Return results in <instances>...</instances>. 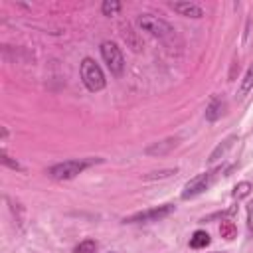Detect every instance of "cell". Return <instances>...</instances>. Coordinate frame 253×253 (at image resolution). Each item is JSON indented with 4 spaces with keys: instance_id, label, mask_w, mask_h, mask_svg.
I'll return each instance as SVG.
<instances>
[{
    "instance_id": "1",
    "label": "cell",
    "mask_w": 253,
    "mask_h": 253,
    "mask_svg": "<svg viewBox=\"0 0 253 253\" xmlns=\"http://www.w3.org/2000/svg\"><path fill=\"white\" fill-rule=\"evenodd\" d=\"M103 162V158H79V160H65V162H59L55 166H51L47 170V176L53 178V180H71L75 176H79L83 170H87L89 166L93 164H99Z\"/></svg>"
},
{
    "instance_id": "2",
    "label": "cell",
    "mask_w": 253,
    "mask_h": 253,
    "mask_svg": "<svg viewBox=\"0 0 253 253\" xmlns=\"http://www.w3.org/2000/svg\"><path fill=\"white\" fill-rule=\"evenodd\" d=\"M79 73H81V81H83V85H85L89 91L97 93V91L105 89L107 79H105V73H103V69L97 65L95 59L85 57V59L81 61V65H79Z\"/></svg>"
},
{
    "instance_id": "3",
    "label": "cell",
    "mask_w": 253,
    "mask_h": 253,
    "mask_svg": "<svg viewBox=\"0 0 253 253\" xmlns=\"http://www.w3.org/2000/svg\"><path fill=\"white\" fill-rule=\"evenodd\" d=\"M221 172V168H213V170H208L204 174H198L196 178H192L186 186H184V192H182V200H190V198H196L200 194H204L217 178V174Z\"/></svg>"
},
{
    "instance_id": "4",
    "label": "cell",
    "mask_w": 253,
    "mask_h": 253,
    "mask_svg": "<svg viewBox=\"0 0 253 253\" xmlns=\"http://www.w3.org/2000/svg\"><path fill=\"white\" fill-rule=\"evenodd\" d=\"M136 24H138L140 30L148 32L154 38H168V36L174 34V28L166 20H162L158 16H152V14H140L138 20H136Z\"/></svg>"
},
{
    "instance_id": "5",
    "label": "cell",
    "mask_w": 253,
    "mask_h": 253,
    "mask_svg": "<svg viewBox=\"0 0 253 253\" xmlns=\"http://www.w3.org/2000/svg\"><path fill=\"white\" fill-rule=\"evenodd\" d=\"M101 55H103V61L107 63V67L111 69V73L115 77H121L125 71V57H123V51L119 49V45L115 42H103Z\"/></svg>"
},
{
    "instance_id": "6",
    "label": "cell",
    "mask_w": 253,
    "mask_h": 253,
    "mask_svg": "<svg viewBox=\"0 0 253 253\" xmlns=\"http://www.w3.org/2000/svg\"><path fill=\"white\" fill-rule=\"evenodd\" d=\"M176 208L172 204H164V206H158V208H150V210H144V211H136L128 217H125L123 221L125 223H150V221H158V219H164L168 217Z\"/></svg>"
},
{
    "instance_id": "7",
    "label": "cell",
    "mask_w": 253,
    "mask_h": 253,
    "mask_svg": "<svg viewBox=\"0 0 253 253\" xmlns=\"http://www.w3.org/2000/svg\"><path fill=\"white\" fill-rule=\"evenodd\" d=\"M170 8L186 18H202L204 16V10L194 2H170Z\"/></svg>"
},
{
    "instance_id": "8",
    "label": "cell",
    "mask_w": 253,
    "mask_h": 253,
    "mask_svg": "<svg viewBox=\"0 0 253 253\" xmlns=\"http://www.w3.org/2000/svg\"><path fill=\"white\" fill-rule=\"evenodd\" d=\"M176 144H178V138H172V136H170V138H166V140H162V142H156V144L148 146L144 152L150 154V156H162V154L170 152Z\"/></svg>"
},
{
    "instance_id": "9",
    "label": "cell",
    "mask_w": 253,
    "mask_h": 253,
    "mask_svg": "<svg viewBox=\"0 0 253 253\" xmlns=\"http://www.w3.org/2000/svg\"><path fill=\"white\" fill-rule=\"evenodd\" d=\"M223 109H225V103H223V101H219V99H211L210 105L206 107V119H208L210 123L217 121V119L223 115Z\"/></svg>"
},
{
    "instance_id": "10",
    "label": "cell",
    "mask_w": 253,
    "mask_h": 253,
    "mask_svg": "<svg viewBox=\"0 0 253 253\" xmlns=\"http://www.w3.org/2000/svg\"><path fill=\"white\" fill-rule=\"evenodd\" d=\"M235 140H237V136H235V134L227 136V138H225L221 144H217V146L213 148V152L210 154V158H208V160H210V162H215L219 156H223V154H225V152H227V150L233 146V142H235Z\"/></svg>"
},
{
    "instance_id": "11",
    "label": "cell",
    "mask_w": 253,
    "mask_h": 253,
    "mask_svg": "<svg viewBox=\"0 0 253 253\" xmlns=\"http://www.w3.org/2000/svg\"><path fill=\"white\" fill-rule=\"evenodd\" d=\"M206 245H210V233L204 231V229L194 231L192 237H190V247H192V249H202V247H206Z\"/></svg>"
},
{
    "instance_id": "12",
    "label": "cell",
    "mask_w": 253,
    "mask_h": 253,
    "mask_svg": "<svg viewBox=\"0 0 253 253\" xmlns=\"http://www.w3.org/2000/svg\"><path fill=\"white\" fill-rule=\"evenodd\" d=\"M219 235H221L223 239H227V241L235 239V237H237V227H235V223H233L231 219H223L221 225H219Z\"/></svg>"
},
{
    "instance_id": "13",
    "label": "cell",
    "mask_w": 253,
    "mask_h": 253,
    "mask_svg": "<svg viewBox=\"0 0 253 253\" xmlns=\"http://www.w3.org/2000/svg\"><path fill=\"white\" fill-rule=\"evenodd\" d=\"M121 8H123V4H121L119 0H105V2L101 4V12H103L105 16H115V14H119Z\"/></svg>"
},
{
    "instance_id": "14",
    "label": "cell",
    "mask_w": 253,
    "mask_h": 253,
    "mask_svg": "<svg viewBox=\"0 0 253 253\" xmlns=\"http://www.w3.org/2000/svg\"><path fill=\"white\" fill-rule=\"evenodd\" d=\"M251 89H253V65L247 69V73H245V77H243V81H241L239 95H241V97H245V95H247Z\"/></svg>"
},
{
    "instance_id": "15",
    "label": "cell",
    "mask_w": 253,
    "mask_h": 253,
    "mask_svg": "<svg viewBox=\"0 0 253 253\" xmlns=\"http://www.w3.org/2000/svg\"><path fill=\"white\" fill-rule=\"evenodd\" d=\"M251 182H239L235 188H233V198L235 200H243V198H247L249 194H251Z\"/></svg>"
},
{
    "instance_id": "16",
    "label": "cell",
    "mask_w": 253,
    "mask_h": 253,
    "mask_svg": "<svg viewBox=\"0 0 253 253\" xmlns=\"http://www.w3.org/2000/svg\"><path fill=\"white\" fill-rule=\"evenodd\" d=\"M97 251V243L93 239H83L79 245H75L73 253H95Z\"/></svg>"
},
{
    "instance_id": "17",
    "label": "cell",
    "mask_w": 253,
    "mask_h": 253,
    "mask_svg": "<svg viewBox=\"0 0 253 253\" xmlns=\"http://www.w3.org/2000/svg\"><path fill=\"white\" fill-rule=\"evenodd\" d=\"M178 172V168H168V170H160V172H150V174H146L144 176V180H156V178H168V176H172V174H176Z\"/></svg>"
},
{
    "instance_id": "18",
    "label": "cell",
    "mask_w": 253,
    "mask_h": 253,
    "mask_svg": "<svg viewBox=\"0 0 253 253\" xmlns=\"http://www.w3.org/2000/svg\"><path fill=\"white\" fill-rule=\"evenodd\" d=\"M0 162H2L4 166H10L12 170H22V166H20L16 160H12V158L6 154V150H2V152H0Z\"/></svg>"
},
{
    "instance_id": "19",
    "label": "cell",
    "mask_w": 253,
    "mask_h": 253,
    "mask_svg": "<svg viewBox=\"0 0 253 253\" xmlns=\"http://www.w3.org/2000/svg\"><path fill=\"white\" fill-rule=\"evenodd\" d=\"M247 227L253 233V202L247 204Z\"/></svg>"
}]
</instances>
